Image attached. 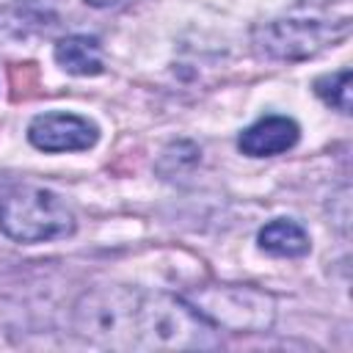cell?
Segmentation results:
<instances>
[{
	"mask_svg": "<svg viewBox=\"0 0 353 353\" xmlns=\"http://www.w3.org/2000/svg\"><path fill=\"white\" fill-rule=\"evenodd\" d=\"M215 325H210L188 301L171 295H141L135 312L138 350H204L218 347Z\"/></svg>",
	"mask_w": 353,
	"mask_h": 353,
	"instance_id": "1",
	"label": "cell"
},
{
	"mask_svg": "<svg viewBox=\"0 0 353 353\" xmlns=\"http://www.w3.org/2000/svg\"><path fill=\"white\" fill-rule=\"evenodd\" d=\"M74 226L69 204L47 188H14L0 199V229L17 243L61 240Z\"/></svg>",
	"mask_w": 353,
	"mask_h": 353,
	"instance_id": "2",
	"label": "cell"
},
{
	"mask_svg": "<svg viewBox=\"0 0 353 353\" xmlns=\"http://www.w3.org/2000/svg\"><path fill=\"white\" fill-rule=\"evenodd\" d=\"M141 292L127 287H97L88 290L72 314L77 336L99 347H132L135 339V312Z\"/></svg>",
	"mask_w": 353,
	"mask_h": 353,
	"instance_id": "3",
	"label": "cell"
},
{
	"mask_svg": "<svg viewBox=\"0 0 353 353\" xmlns=\"http://www.w3.org/2000/svg\"><path fill=\"white\" fill-rule=\"evenodd\" d=\"M190 306L215 328L265 331L273 323L276 303L268 292L248 284H215L190 295Z\"/></svg>",
	"mask_w": 353,
	"mask_h": 353,
	"instance_id": "4",
	"label": "cell"
},
{
	"mask_svg": "<svg viewBox=\"0 0 353 353\" xmlns=\"http://www.w3.org/2000/svg\"><path fill=\"white\" fill-rule=\"evenodd\" d=\"M347 33V17L339 22H320V19H279L265 28H259L256 41L259 47L273 58H309L328 47L331 41L342 39Z\"/></svg>",
	"mask_w": 353,
	"mask_h": 353,
	"instance_id": "5",
	"label": "cell"
},
{
	"mask_svg": "<svg viewBox=\"0 0 353 353\" xmlns=\"http://www.w3.org/2000/svg\"><path fill=\"white\" fill-rule=\"evenodd\" d=\"M28 138L41 152H80L97 143V127L74 113H41L30 121Z\"/></svg>",
	"mask_w": 353,
	"mask_h": 353,
	"instance_id": "6",
	"label": "cell"
},
{
	"mask_svg": "<svg viewBox=\"0 0 353 353\" xmlns=\"http://www.w3.org/2000/svg\"><path fill=\"white\" fill-rule=\"evenodd\" d=\"M298 124L287 116H265L259 121H254L251 127H245L237 138V146L243 154L251 157H270V154H281L287 149H292L298 143Z\"/></svg>",
	"mask_w": 353,
	"mask_h": 353,
	"instance_id": "7",
	"label": "cell"
},
{
	"mask_svg": "<svg viewBox=\"0 0 353 353\" xmlns=\"http://www.w3.org/2000/svg\"><path fill=\"white\" fill-rule=\"evenodd\" d=\"M55 25V14L39 3H25L0 11V44L28 41L36 33H47Z\"/></svg>",
	"mask_w": 353,
	"mask_h": 353,
	"instance_id": "8",
	"label": "cell"
},
{
	"mask_svg": "<svg viewBox=\"0 0 353 353\" xmlns=\"http://www.w3.org/2000/svg\"><path fill=\"white\" fill-rule=\"evenodd\" d=\"M55 61L69 74H99L102 50L94 36H66L55 44Z\"/></svg>",
	"mask_w": 353,
	"mask_h": 353,
	"instance_id": "9",
	"label": "cell"
},
{
	"mask_svg": "<svg viewBox=\"0 0 353 353\" xmlns=\"http://www.w3.org/2000/svg\"><path fill=\"white\" fill-rule=\"evenodd\" d=\"M259 248L273 256H303L309 254V234L295 221H270L259 229Z\"/></svg>",
	"mask_w": 353,
	"mask_h": 353,
	"instance_id": "10",
	"label": "cell"
},
{
	"mask_svg": "<svg viewBox=\"0 0 353 353\" xmlns=\"http://www.w3.org/2000/svg\"><path fill=\"white\" fill-rule=\"evenodd\" d=\"M314 91L325 105H331L342 113H350V69H339L334 74L317 77Z\"/></svg>",
	"mask_w": 353,
	"mask_h": 353,
	"instance_id": "11",
	"label": "cell"
},
{
	"mask_svg": "<svg viewBox=\"0 0 353 353\" xmlns=\"http://www.w3.org/2000/svg\"><path fill=\"white\" fill-rule=\"evenodd\" d=\"M85 3L94 6V8H121V6H127L132 0H85Z\"/></svg>",
	"mask_w": 353,
	"mask_h": 353,
	"instance_id": "12",
	"label": "cell"
}]
</instances>
